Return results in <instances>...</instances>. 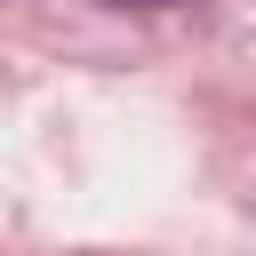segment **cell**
<instances>
[{"label": "cell", "instance_id": "1", "mask_svg": "<svg viewBox=\"0 0 256 256\" xmlns=\"http://www.w3.org/2000/svg\"><path fill=\"white\" fill-rule=\"evenodd\" d=\"M104 8H184V0H104Z\"/></svg>", "mask_w": 256, "mask_h": 256}]
</instances>
